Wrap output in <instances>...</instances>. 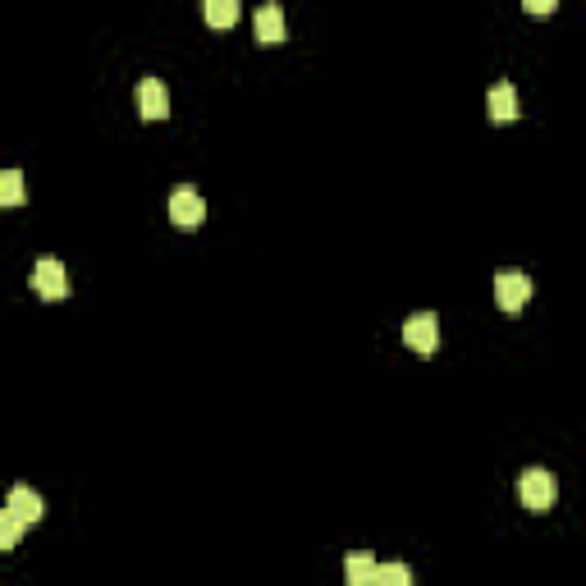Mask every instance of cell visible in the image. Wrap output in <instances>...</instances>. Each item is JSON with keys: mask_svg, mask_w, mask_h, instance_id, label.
Returning <instances> with one entry per match:
<instances>
[{"mask_svg": "<svg viewBox=\"0 0 586 586\" xmlns=\"http://www.w3.org/2000/svg\"><path fill=\"white\" fill-rule=\"evenodd\" d=\"M518 500L527 504V509H550V504L559 500V481H554L550 467H527V472H522Z\"/></svg>", "mask_w": 586, "mask_h": 586, "instance_id": "6da1fadb", "label": "cell"}, {"mask_svg": "<svg viewBox=\"0 0 586 586\" xmlns=\"http://www.w3.org/2000/svg\"><path fill=\"white\" fill-rule=\"evenodd\" d=\"M33 293L37 298H46V303H60V298H65L69 293V275H65V261L60 257H42L33 266Z\"/></svg>", "mask_w": 586, "mask_h": 586, "instance_id": "7a4b0ae2", "label": "cell"}, {"mask_svg": "<svg viewBox=\"0 0 586 586\" xmlns=\"http://www.w3.org/2000/svg\"><path fill=\"white\" fill-rule=\"evenodd\" d=\"M403 344L417 353H435L440 348V316L435 312H413L403 321Z\"/></svg>", "mask_w": 586, "mask_h": 586, "instance_id": "3957f363", "label": "cell"}, {"mask_svg": "<svg viewBox=\"0 0 586 586\" xmlns=\"http://www.w3.org/2000/svg\"><path fill=\"white\" fill-rule=\"evenodd\" d=\"M170 220L179 229H197L202 220H207V202H202V193L197 188H174L170 193Z\"/></svg>", "mask_w": 586, "mask_h": 586, "instance_id": "277c9868", "label": "cell"}, {"mask_svg": "<svg viewBox=\"0 0 586 586\" xmlns=\"http://www.w3.org/2000/svg\"><path fill=\"white\" fill-rule=\"evenodd\" d=\"M527 298H532V280H527V271H500L495 275V303H500L504 312L527 307Z\"/></svg>", "mask_w": 586, "mask_h": 586, "instance_id": "5b68a950", "label": "cell"}, {"mask_svg": "<svg viewBox=\"0 0 586 586\" xmlns=\"http://www.w3.org/2000/svg\"><path fill=\"white\" fill-rule=\"evenodd\" d=\"M138 110H142V120H165L170 115V87L147 74L138 83Z\"/></svg>", "mask_w": 586, "mask_h": 586, "instance_id": "8992f818", "label": "cell"}, {"mask_svg": "<svg viewBox=\"0 0 586 586\" xmlns=\"http://www.w3.org/2000/svg\"><path fill=\"white\" fill-rule=\"evenodd\" d=\"M252 33H257V42H280L284 37V5H275V0L257 5V14H252Z\"/></svg>", "mask_w": 586, "mask_h": 586, "instance_id": "52a82bcc", "label": "cell"}, {"mask_svg": "<svg viewBox=\"0 0 586 586\" xmlns=\"http://www.w3.org/2000/svg\"><path fill=\"white\" fill-rule=\"evenodd\" d=\"M486 106H490V120H500V124L518 120V87H513V83H509V78H500V83L490 87V97H486Z\"/></svg>", "mask_w": 586, "mask_h": 586, "instance_id": "ba28073f", "label": "cell"}, {"mask_svg": "<svg viewBox=\"0 0 586 586\" xmlns=\"http://www.w3.org/2000/svg\"><path fill=\"white\" fill-rule=\"evenodd\" d=\"M376 573H380V564L371 559V550H353L344 559V582L348 586H376Z\"/></svg>", "mask_w": 586, "mask_h": 586, "instance_id": "9c48e42d", "label": "cell"}, {"mask_svg": "<svg viewBox=\"0 0 586 586\" xmlns=\"http://www.w3.org/2000/svg\"><path fill=\"white\" fill-rule=\"evenodd\" d=\"M10 509L19 513L23 522H42V513H46V500L37 495L33 486H14L10 490Z\"/></svg>", "mask_w": 586, "mask_h": 586, "instance_id": "30bf717a", "label": "cell"}, {"mask_svg": "<svg viewBox=\"0 0 586 586\" xmlns=\"http://www.w3.org/2000/svg\"><path fill=\"white\" fill-rule=\"evenodd\" d=\"M23 527H28V522H23L19 513L5 504V509H0V550H14V545H19V536H23Z\"/></svg>", "mask_w": 586, "mask_h": 586, "instance_id": "8fae6325", "label": "cell"}, {"mask_svg": "<svg viewBox=\"0 0 586 586\" xmlns=\"http://www.w3.org/2000/svg\"><path fill=\"white\" fill-rule=\"evenodd\" d=\"M376 586H413V568L403 564V559H394V564H380Z\"/></svg>", "mask_w": 586, "mask_h": 586, "instance_id": "7c38bea8", "label": "cell"}, {"mask_svg": "<svg viewBox=\"0 0 586 586\" xmlns=\"http://www.w3.org/2000/svg\"><path fill=\"white\" fill-rule=\"evenodd\" d=\"M0 202H5V207H19V202H23V174L19 170L0 174Z\"/></svg>", "mask_w": 586, "mask_h": 586, "instance_id": "4fadbf2b", "label": "cell"}, {"mask_svg": "<svg viewBox=\"0 0 586 586\" xmlns=\"http://www.w3.org/2000/svg\"><path fill=\"white\" fill-rule=\"evenodd\" d=\"M207 19L216 28H229V23L239 19V0H207Z\"/></svg>", "mask_w": 586, "mask_h": 586, "instance_id": "5bb4252c", "label": "cell"}, {"mask_svg": "<svg viewBox=\"0 0 586 586\" xmlns=\"http://www.w3.org/2000/svg\"><path fill=\"white\" fill-rule=\"evenodd\" d=\"M527 10H532V14H545V10H554V0H527Z\"/></svg>", "mask_w": 586, "mask_h": 586, "instance_id": "9a60e30c", "label": "cell"}]
</instances>
